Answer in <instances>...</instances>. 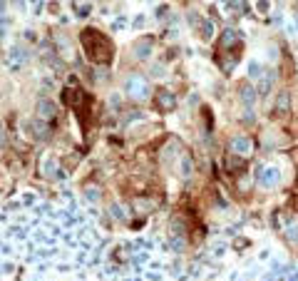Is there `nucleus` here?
<instances>
[{
    "label": "nucleus",
    "instance_id": "obj_10",
    "mask_svg": "<svg viewBox=\"0 0 298 281\" xmlns=\"http://www.w3.org/2000/svg\"><path fill=\"white\" fill-rule=\"evenodd\" d=\"M241 100H244L246 107L254 105V90H251V85H244V87H241Z\"/></svg>",
    "mask_w": 298,
    "mask_h": 281
},
{
    "label": "nucleus",
    "instance_id": "obj_7",
    "mask_svg": "<svg viewBox=\"0 0 298 281\" xmlns=\"http://www.w3.org/2000/svg\"><path fill=\"white\" fill-rule=\"evenodd\" d=\"M156 105L164 107V110H172L174 107V95H166V90H159L156 92Z\"/></svg>",
    "mask_w": 298,
    "mask_h": 281
},
{
    "label": "nucleus",
    "instance_id": "obj_6",
    "mask_svg": "<svg viewBox=\"0 0 298 281\" xmlns=\"http://www.w3.org/2000/svg\"><path fill=\"white\" fill-rule=\"evenodd\" d=\"M30 130H32V135H35L38 140H45V137H50V125H45L42 120H35V122L30 125Z\"/></svg>",
    "mask_w": 298,
    "mask_h": 281
},
{
    "label": "nucleus",
    "instance_id": "obj_3",
    "mask_svg": "<svg viewBox=\"0 0 298 281\" xmlns=\"http://www.w3.org/2000/svg\"><path fill=\"white\" fill-rule=\"evenodd\" d=\"M251 152H254V142L248 140V137L236 135V137L228 140V154H234V157H238V159H246Z\"/></svg>",
    "mask_w": 298,
    "mask_h": 281
},
{
    "label": "nucleus",
    "instance_id": "obj_2",
    "mask_svg": "<svg viewBox=\"0 0 298 281\" xmlns=\"http://www.w3.org/2000/svg\"><path fill=\"white\" fill-rule=\"evenodd\" d=\"M124 92L130 100H147L149 97V82L144 75L140 72H130L124 77Z\"/></svg>",
    "mask_w": 298,
    "mask_h": 281
},
{
    "label": "nucleus",
    "instance_id": "obj_8",
    "mask_svg": "<svg viewBox=\"0 0 298 281\" xmlns=\"http://www.w3.org/2000/svg\"><path fill=\"white\" fill-rule=\"evenodd\" d=\"M179 164H182V167H179V174H182V177H189V174H192V159H189L186 154H182V157H179Z\"/></svg>",
    "mask_w": 298,
    "mask_h": 281
},
{
    "label": "nucleus",
    "instance_id": "obj_5",
    "mask_svg": "<svg viewBox=\"0 0 298 281\" xmlns=\"http://www.w3.org/2000/svg\"><path fill=\"white\" fill-rule=\"evenodd\" d=\"M38 117H40L42 122H50V120L55 117V102H52V100H40V102H38Z\"/></svg>",
    "mask_w": 298,
    "mask_h": 281
},
{
    "label": "nucleus",
    "instance_id": "obj_1",
    "mask_svg": "<svg viewBox=\"0 0 298 281\" xmlns=\"http://www.w3.org/2000/svg\"><path fill=\"white\" fill-rule=\"evenodd\" d=\"M82 45H84V53H87V58H90L92 63L107 65V63L112 60V40H110L104 33H100V30H94V28L84 30V33H82Z\"/></svg>",
    "mask_w": 298,
    "mask_h": 281
},
{
    "label": "nucleus",
    "instance_id": "obj_9",
    "mask_svg": "<svg viewBox=\"0 0 298 281\" xmlns=\"http://www.w3.org/2000/svg\"><path fill=\"white\" fill-rule=\"evenodd\" d=\"M149 50H152V40H142V43L134 45V55H137V58H147Z\"/></svg>",
    "mask_w": 298,
    "mask_h": 281
},
{
    "label": "nucleus",
    "instance_id": "obj_4",
    "mask_svg": "<svg viewBox=\"0 0 298 281\" xmlns=\"http://www.w3.org/2000/svg\"><path fill=\"white\" fill-rule=\"evenodd\" d=\"M258 184L266 187V189H274L281 184V169L276 167H261L258 169Z\"/></svg>",
    "mask_w": 298,
    "mask_h": 281
}]
</instances>
